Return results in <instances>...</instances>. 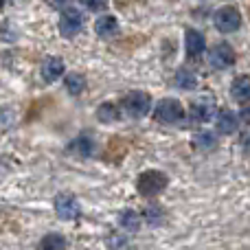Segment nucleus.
Here are the masks:
<instances>
[{
	"label": "nucleus",
	"mask_w": 250,
	"mask_h": 250,
	"mask_svg": "<svg viewBox=\"0 0 250 250\" xmlns=\"http://www.w3.org/2000/svg\"><path fill=\"white\" fill-rule=\"evenodd\" d=\"M79 2L86 9H90V11H101V9H105L108 0H79Z\"/></svg>",
	"instance_id": "23"
},
{
	"label": "nucleus",
	"mask_w": 250,
	"mask_h": 250,
	"mask_svg": "<svg viewBox=\"0 0 250 250\" xmlns=\"http://www.w3.org/2000/svg\"><path fill=\"white\" fill-rule=\"evenodd\" d=\"M143 220H145L149 226H160L165 222L163 207H158V204H151V207H147L145 211H143Z\"/></svg>",
	"instance_id": "20"
},
{
	"label": "nucleus",
	"mask_w": 250,
	"mask_h": 250,
	"mask_svg": "<svg viewBox=\"0 0 250 250\" xmlns=\"http://www.w3.org/2000/svg\"><path fill=\"white\" fill-rule=\"evenodd\" d=\"M66 2V0H51V4H53V7H62V4H64Z\"/></svg>",
	"instance_id": "25"
},
{
	"label": "nucleus",
	"mask_w": 250,
	"mask_h": 250,
	"mask_svg": "<svg viewBox=\"0 0 250 250\" xmlns=\"http://www.w3.org/2000/svg\"><path fill=\"white\" fill-rule=\"evenodd\" d=\"M235 60H237V55H235L230 44H215V46L211 48V53H208V64L217 70L230 68V66L235 64Z\"/></svg>",
	"instance_id": "7"
},
{
	"label": "nucleus",
	"mask_w": 250,
	"mask_h": 250,
	"mask_svg": "<svg viewBox=\"0 0 250 250\" xmlns=\"http://www.w3.org/2000/svg\"><path fill=\"white\" fill-rule=\"evenodd\" d=\"M95 31L99 38H112V35H117L119 31V22L114 16H101L97 18L95 22Z\"/></svg>",
	"instance_id": "13"
},
{
	"label": "nucleus",
	"mask_w": 250,
	"mask_h": 250,
	"mask_svg": "<svg viewBox=\"0 0 250 250\" xmlns=\"http://www.w3.org/2000/svg\"><path fill=\"white\" fill-rule=\"evenodd\" d=\"M97 119L104 123H112L117 121V119H121V110H119L117 104H101L99 108H97Z\"/></svg>",
	"instance_id": "17"
},
{
	"label": "nucleus",
	"mask_w": 250,
	"mask_h": 250,
	"mask_svg": "<svg viewBox=\"0 0 250 250\" xmlns=\"http://www.w3.org/2000/svg\"><path fill=\"white\" fill-rule=\"evenodd\" d=\"M64 60L62 57H46V60L42 62V68H40V73H42V79L46 83L51 82H57V79L64 75Z\"/></svg>",
	"instance_id": "9"
},
{
	"label": "nucleus",
	"mask_w": 250,
	"mask_h": 250,
	"mask_svg": "<svg viewBox=\"0 0 250 250\" xmlns=\"http://www.w3.org/2000/svg\"><path fill=\"white\" fill-rule=\"evenodd\" d=\"M108 248L110 250H127L129 248V244H127V239L121 237V235H110L108 237Z\"/></svg>",
	"instance_id": "22"
},
{
	"label": "nucleus",
	"mask_w": 250,
	"mask_h": 250,
	"mask_svg": "<svg viewBox=\"0 0 250 250\" xmlns=\"http://www.w3.org/2000/svg\"><path fill=\"white\" fill-rule=\"evenodd\" d=\"M123 110L132 119H143L151 110V97L143 90H132L125 95L123 99Z\"/></svg>",
	"instance_id": "3"
},
{
	"label": "nucleus",
	"mask_w": 250,
	"mask_h": 250,
	"mask_svg": "<svg viewBox=\"0 0 250 250\" xmlns=\"http://www.w3.org/2000/svg\"><path fill=\"white\" fill-rule=\"evenodd\" d=\"M141 222H143V215H138L136 211H123L121 217H119V224L125 230H132V233H136L141 229Z\"/></svg>",
	"instance_id": "19"
},
{
	"label": "nucleus",
	"mask_w": 250,
	"mask_h": 250,
	"mask_svg": "<svg viewBox=\"0 0 250 250\" xmlns=\"http://www.w3.org/2000/svg\"><path fill=\"white\" fill-rule=\"evenodd\" d=\"M64 83H66V90H68L73 97L82 95V92L86 90V77H83V75H79V73H70V75H66Z\"/></svg>",
	"instance_id": "18"
},
{
	"label": "nucleus",
	"mask_w": 250,
	"mask_h": 250,
	"mask_svg": "<svg viewBox=\"0 0 250 250\" xmlns=\"http://www.w3.org/2000/svg\"><path fill=\"white\" fill-rule=\"evenodd\" d=\"M230 95H233V99L239 101V104L250 101V77L242 75V77L235 79L233 86H230Z\"/></svg>",
	"instance_id": "14"
},
{
	"label": "nucleus",
	"mask_w": 250,
	"mask_h": 250,
	"mask_svg": "<svg viewBox=\"0 0 250 250\" xmlns=\"http://www.w3.org/2000/svg\"><path fill=\"white\" fill-rule=\"evenodd\" d=\"M154 117L156 121L160 123H180L182 117H185V110H182V104L178 99H160L158 105L154 110Z\"/></svg>",
	"instance_id": "4"
},
{
	"label": "nucleus",
	"mask_w": 250,
	"mask_h": 250,
	"mask_svg": "<svg viewBox=\"0 0 250 250\" xmlns=\"http://www.w3.org/2000/svg\"><path fill=\"white\" fill-rule=\"evenodd\" d=\"M82 29H83V16L77 9H66V11H62L60 33L64 35V38H75Z\"/></svg>",
	"instance_id": "8"
},
{
	"label": "nucleus",
	"mask_w": 250,
	"mask_h": 250,
	"mask_svg": "<svg viewBox=\"0 0 250 250\" xmlns=\"http://www.w3.org/2000/svg\"><path fill=\"white\" fill-rule=\"evenodd\" d=\"M176 86L182 88V90H193L195 86H198V77H195V73L191 68H180L176 73Z\"/></svg>",
	"instance_id": "16"
},
{
	"label": "nucleus",
	"mask_w": 250,
	"mask_h": 250,
	"mask_svg": "<svg viewBox=\"0 0 250 250\" xmlns=\"http://www.w3.org/2000/svg\"><path fill=\"white\" fill-rule=\"evenodd\" d=\"M215 127L220 134H235L239 127V117L233 110H222V112H217Z\"/></svg>",
	"instance_id": "11"
},
{
	"label": "nucleus",
	"mask_w": 250,
	"mask_h": 250,
	"mask_svg": "<svg viewBox=\"0 0 250 250\" xmlns=\"http://www.w3.org/2000/svg\"><path fill=\"white\" fill-rule=\"evenodd\" d=\"M167 185H169V178L163 171H158V169H147L136 180V189L143 198H156V195H160L167 189Z\"/></svg>",
	"instance_id": "1"
},
{
	"label": "nucleus",
	"mask_w": 250,
	"mask_h": 250,
	"mask_svg": "<svg viewBox=\"0 0 250 250\" xmlns=\"http://www.w3.org/2000/svg\"><path fill=\"white\" fill-rule=\"evenodd\" d=\"M213 24L220 33H235L242 26V13H239L237 7H230V4L220 7L213 16Z\"/></svg>",
	"instance_id": "2"
},
{
	"label": "nucleus",
	"mask_w": 250,
	"mask_h": 250,
	"mask_svg": "<svg viewBox=\"0 0 250 250\" xmlns=\"http://www.w3.org/2000/svg\"><path fill=\"white\" fill-rule=\"evenodd\" d=\"M239 117H242L246 123H250V101H246V104H244V108H242V112H239Z\"/></svg>",
	"instance_id": "24"
},
{
	"label": "nucleus",
	"mask_w": 250,
	"mask_h": 250,
	"mask_svg": "<svg viewBox=\"0 0 250 250\" xmlns=\"http://www.w3.org/2000/svg\"><path fill=\"white\" fill-rule=\"evenodd\" d=\"M2 7H4V0H0V11H2Z\"/></svg>",
	"instance_id": "26"
},
{
	"label": "nucleus",
	"mask_w": 250,
	"mask_h": 250,
	"mask_svg": "<svg viewBox=\"0 0 250 250\" xmlns=\"http://www.w3.org/2000/svg\"><path fill=\"white\" fill-rule=\"evenodd\" d=\"M189 114L193 121L198 123H208L211 119H215L217 108H215V99L213 97H198V99L191 104Z\"/></svg>",
	"instance_id": "6"
},
{
	"label": "nucleus",
	"mask_w": 250,
	"mask_h": 250,
	"mask_svg": "<svg viewBox=\"0 0 250 250\" xmlns=\"http://www.w3.org/2000/svg\"><path fill=\"white\" fill-rule=\"evenodd\" d=\"M68 248V239L60 233H48L40 242V250H66Z\"/></svg>",
	"instance_id": "15"
},
{
	"label": "nucleus",
	"mask_w": 250,
	"mask_h": 250,
	"mask_svg": "<svg viewBox=\"0 0 250 250\" xmlns=\"http://www.w3.org/2000/svg\"><path fill=\"white\" fill-rule=\"evenodd\" d=\"M55 213L60 220L64 222H73V220H79L82 215V207H79L77 198L70 193H60L55 198Z\"/></svg>",
	"instance_id": "5"
},
{
	"label": "nucleus",
	"mask_w": 250,
	"mask_h": 250,
	"mask_svg": "<svg viewBox=\"0 0 250 250\" xmlns=\"http://www.w3.org/2000/svg\"><path fill=\"white\" fill-rule=\"evenodd\" d=\"M185 48L189 57H200L204 53V48H207V40H204V35L200 31L189 29L185 33Z\"/></svg>",
	"instance_id": "10"
},
{
	"label": "nucleus",
	"mask_w": 250,
	"mask_h": 250,
	"mask_svg": "<svg viewBox=\"0 0 250 250\" xmlns=\"http://www.w3.org/2000/svg\"><path fill=\"white\" fill-rule=\"evenodd\" d=\"M193 145L198 147V149H202V151H208V149H213V147L217 145V138L213 136L211 132H200V134H195Z\"/></svg>",
	"instance_id": "21"
},
{
	"label": "nucleus",
	"mask_w": 250,
	"mask_h": 250,
	"mask_svg": "<svg viewBox=\"0 0 250 250\" xmlns=\"http://www.w3.org/2000/svg\"><path fill=\"white\" fill-rule=\"evenodd\" d=\"M68 154L82 156V158H88V156L95 154V141H92L88 134H79V136L68 145Z\"/></svg>",
	"instance_id": "12"
}]
</instances>
